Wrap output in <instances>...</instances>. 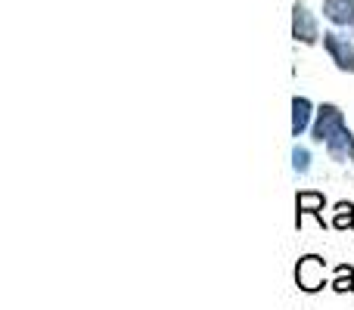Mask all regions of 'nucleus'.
<instances>
[{"instance_id": "obj_7", "label": "nucleus", "mask_w": 354, "mask_h": 310, "mask_svg": "<svg viewBox=\"0 0 354 310\" xmlns=\"http://www.w3.org/2000/svg\"><path fill=\"white\" fill-rule=\"evenodd\" d=\"M324 16L333 25L354 28V0H324Z\"/></svg>"}, {"instance_id": "obj_5", "label": "nucleus", "mask_w": 354, "mask_h": 310, "mask_svg": "<svg viewBox=\"0 0 354 310\" xmlns=\"http://www.w3.org/2000/svg\"><path fill=\"white\" fill-rule=\"evenodd\" d=\"M292 37L295 41H301V43H317L320 41L317 19H314V12L308 10L305 3L292 6Z\"/></svg>"}, {"instance_id": "obj_10", "label": "nucleus", "mask_w": 354, "mask_h": 310, "mask_svg": "<svg viewBox=\"0 0 354 310\" xmlns=\"http://www.w3.org/2000/svg\"><path fill=\"white\" fill-rule=\"evenodd\" d=\"M292 171L299 177H305L308 171H311V149L308 146H295L292 149Z\"/></svg>"}, {"instance_id": "obj_3", "label": "nucleus", "mask_w": 354, "mask_h": 310, "mask_svg": "<svg viewBox=\"0 0 354 310\" xmlns=\"http://www.w3.org/2000/svg\"><path fill=\"white\" fill-rule=\"evenodd\" d=\"M324 208H326L324 193H317V189H301V193L295 195V230H301V220L305 217H314L320 226H326Z\"/></svg>"}, {"instance_id": "obj_9", "label": "nucleus", "mask_w": 354, "mask_h": 310, "mask_svg": "<svg viewBox=\"0 0 354 310\" xmlns=\"http://www.w3.org/2000/svg\"><path fill=\"white\" fill-rule=\"evenodd\" d=\"M330 226H333V230H342V233L354 230V205H351V202L342 199V202H336V205H333Z\"/></svg>"}, {"instance_id": "obj_2", "label": "nucleus", "mask_w": 354, "mask_h": 310, "mask_svg": "<svg viewBox=\"0 0 354 310\" xmlns=\"http://www.w3.org/2000/svg\"><path fill=\"white\" fill-rule=\"evenodd\" d=\"M342 124H345V115H342L339 106H333V103L317 106V115H314V124H311V140L314 143H326L339 128H342Z\"/></svg>"}, {"instance_id": "obj_4", "label": "nucleus", "mask_w": 354, "mask_h": 310, "mask_svg": "<svg viewBox=\"0 0 354 310\" xmlns=\"http://www.w3.org/2000/svg\"><path fill=\"white\" fill-rule=\"evenodd\" d=\"M324 50L330 53V59L336 62L339 72L354 75V43L348 41V37L336 35V31H326L324 35Z\"/></svg>"}, {"instance_id": "obj_8", "label": "nucleus", "mask_w": 354, "mask_h": 310, "mask_svg": "<svg viewBox=\"0 0 354 310\" xmlns=\"http://www.w3.org/2000/svg\"><path fill=\"white\" fill-rule=\"evenodd\" d=\"M330 289L336 295H351L354 292V267H351V264H336V267H333Z\"/></svg>"}, {"instance_id": "obj_6", "label": "nucleus", "mask_w": 354, "mask_h": 310, "mask_svg": "<svg viewBox=\"0 0 354 310\" xmlns=\"http://www.w3.org/2000/svg\"><path fill=\"white\" fill-rule=\"evenodd\" d=\"M314 115H317V109H314L311 99H308V97H295L292 99V137H301L305 130H311Z\"/></svg>"}, {"instance_id": "obj_1", "label": "nucleus", "mask_w": 354, "mask_h": 310, "mask_svg": "<svg viewBox=\"0 0 354 310\" xmlns=\"http://www.w3.org/2000/svg\"><path fill=\"white\" fill-rule=\"evenodd\" d=\"M330 276H326V261L320 255H301L295 264V286L305 295H317L330 289Z\"/></svg>"}]
</instances>
